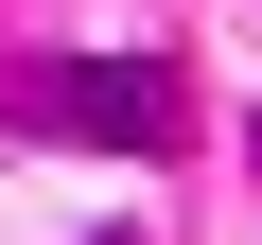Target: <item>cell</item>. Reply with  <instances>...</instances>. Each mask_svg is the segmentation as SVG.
<instances>
[{"label":"cell","instance_id":"obj_1","mask_svg":"<svg viewBox=\"0 0 262 245\" xmlns=\"http://www.w3.org/2000/svg\"><path fill=\"white\" fill-rule=\"evenodd\" d=\"M35 122H53V140H105V158H158V140H175V70L70 53V70H35Z\"/></svg>","mask_w":262,"mask_h":245}]
</instances>
